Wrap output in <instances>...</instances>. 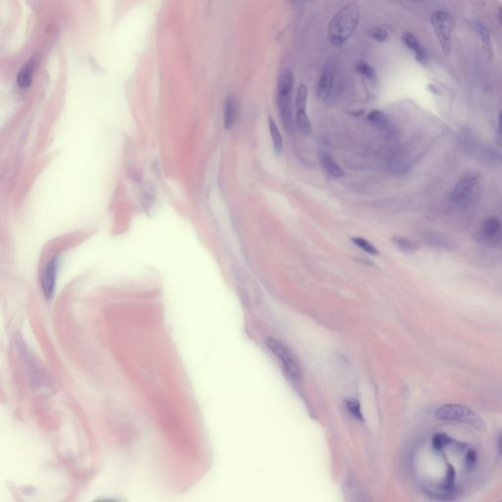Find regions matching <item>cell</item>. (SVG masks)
<instances>
[{"mask_svg": "<svg viewBox=\"0 0 502 502\" xmlns=\"http://www.w3.org/2000/svg\"><path fill=\"white\" fill-rule=\"evenodd\" d=\"M360 18L359 6L350 3L344 6L331 19L329 25V36L336 46H342L351 37Z\"/></svg>", "mask_w": 502, "mask_h": 502, "instance_id": "6da1fadb", "label": "cell"}, {"mask_svg": "<svg viewBox=\"0 0 502 502\" xmlns=\"http://www.w3.org/2000/svg\"><path fill=\"white\" fill-rule=\"evenodd\" d=\"M482 184V175L479 172H466L455 183L451 200L460 208H467L473 205L479 197Z\"/></svg>", "mask_w": 502, "mask_h": 502, "instance_id": "7a4b0ae2", "label": "cell"}, {"mask_svg": "<svg viewBox=\"0 0 502 502\" xmlns=\"http://www.w3.org/2000/svg\"><path fill=\"white\" fill-rule=\"evenodd\" d=\"M434 416L441 421L464 423L479 431H486L487 425L478 413L467 406L460 404H445L438 407Z\"/></svg>", "mask_w": 502, "mask_h": 502, "instance_id": "3957f363", "label": "cell"}, {"mask_svg": "<svg viewBox=\"0 0 502 502\" xmlns=\"http://www.w3.org/2000/svg\"><path fill=\"white\" fill-rule=\"evenodd\" d=\"M431 24L443 52L446 56L449 55L452 46V34L455 27L452 16L448 12L437 10L432 15Z\"/></svg>", "mask_w": 502, "mask_h": 502, "instance_id": "277c9868", "label": "cell"}, {"mask_svg": "<svg viewBox=\"0 0 502 502\" xmlns=\"http://www.w3.org/2000/svg\"><path fill=\"white\" fill-rule=\"evenodd\" d=\"M266 345L270 352H272L280 362L285 375L292 380H297L300 376V367L298 365L296 356L289 350V348L280 341L272 338H269L266 341Z\"/></svg>", "mask_w": 502, "mask_h": 502, "instance_id": "5b68a950", "label": "cell"}, {"mask_svg": "<svg viewBox=\"0 0 502 502\" xmlns=\"http://www.w3.org/2000/svg\"><path fill=\"white\" fill-rule=\"evenodd\" d=\"M501 233V220L496 216H491L482 223L477 234V240L486 245H494L500 239Z\"/></svg>", "mask_w": 502, "mask_h": 502, "instance_id": "8992f818", "label": "cell"}, {"mask_svg": "<svg viewBox=\"0 0 502 502\" xmlns=\"http://www.w3.org/2000/svg\"><path fill=\"white\" fill-rule=\"evenodd\" d=\"M278 107L285 131L288 134H294L297 124L292 109V94H278Z\"/></svg>", "mask_w": 502, "mask_h": 502, "instance_id": "52a82bcc", "label": "cell"}, {"mask_svg": "<svg viewBox=\"0 0 502 502\" xmlns=\"http://www.w3.org/2000/svg\"><path fill=\"white\" fill-rule=\"evenodd\" d=\"M336 78V65L329 62L323 70L317 85V94L322 101H327L331 96Z\"/></svg>", "mask_w": 502, "mask_h": 502, "instance_id": "ba28073f", "label": "cell"}, {"mask_svg": "<svg viewBox=\"0 0 502 502\" xmlns=\"http://www.w3.org/2000/svg\"><path fill=\"white\" fill-rule=\"evenodd\" d=\"M58 259L57 257L51 258L46 263L41 276V288L46 299H50L55 288L56 284V276H57Z\"/></svg>", "mask_w": 502, "mask_h": 502, "instance_id": "9c48e42d", "label": "cell"}, {"mask_svg": "<svg viewBox=\"0 0 502 502\" xmlns=\"http://www.w3.org/2000/svg\"><path fill=\"white\" fill-rule=\"evenodd\" d=\"M402 40H403L404 45L407 46L411 51L414 53V56L418 62H420L422 64L427 62V58H428L427 57V53L414 34H410V33H405L402 36Z\"/></svg>", "mask_w": 502, "mask_h": 502, "instance_id": "30bf717a", "label": "cell"}, {"mask_svg": "<svg viewBox=\"0 0 502 502\" xmlns=\"http://www.w3.org/2000/svg\"><path fill=\"white\" fill-rule=\"evenodd\" d=\"M320 163L323 169L333 178H343L345 172L343 168L336 162L329 153L322 152L319 156Z\"/></svg>", "mask_w": 502, "mask_h": 502, "instance_id": "8fae6325", "label": "cell"}, {"mask_svg": "<svg viewBox=\"0 0 502 502\" xmlns=\"http://www.w3.org/2000/svg\"><path fill=\"white\" fill-rule=\"evenodd\" d=\"M474 28L480 37L482 46H483V49H484L486 56L488 57L489 60H491L493 57V54H494V50H493V45H492L491 33H490L489 29L484 24L479 23V22H476L474 24Z\"/></svg>", "mask_w": 502, "mask_h": 502, "instance_id": "7c38bea8", "label": "cell"}, {"mask_svg": "<svg viewBox=\"0 0 502 502\" xmlns=\"http://www.w3.org/2000/svg\"><path fill=\"white\" fill-rule=\"evenodd\" d=\"M295 87V75L290 69L285 68L281 72L278 80V94H292Z\"/></svg>", "mask_w": 502, "mask_h": 502, "instance_id": "4fadbf2b", "label": "cell"}, {"mask_svg": "<svg viewBox=\"0 0 502 502\" xmlns=\"http://www.w3.org/2000/svg\"><path fill=\"white\" fill-rule=\"evenodd\" d=\"M36 63H37L36 60L33 58L29 62H27L26 65L19 72L18 77H17V82L21 89H27L31 86L32 80L34 78V70L36 67Z\"/></svg>", "mask_w": 502, "mask_h": 502, "instance_id": "5bb4252c", "label": "cell"}, {"mask_svg": "<svg viewBox=\"0 0 502 502\" xmlns=\"http://www.w3.org/2000/svg\"><path fill=\"white\" fill-rule=\"evenodd\" d=\"M479 152L482 159L486 163L493 167L502 169V153L499 150L491 147H485L480 149Z\"/></svg>", "mask_w": 502, "mask_h": 502, "instance_id": "9a60e30c", "label": "cell"}, {"mask_svg": "<svg viewBox=\"0 0 502 502\" xmlns=\"http://www.w3.org/2000/svg\"><path fill=\"white\" fill-rule=\"evenodd\" d=\"M237 117V102L234 96H228L224 105V126L229 130L236 121Z\"/></svg>", "mask_w": 502, "mask_h": 502, "instance_id": "2e32d148", "label": "cell"}, {"mask_svg": "<svg viewBox=\"0 0 502 502\" xmlns=\"http://www.w3.org/2000/svg\"><path fill=\"white\" fill-rule=\"evenodd\" d=\"M391 242L394 245V247L402 253L410 254L418 250V245L414 241L403 237L394 236L391 238Z\"/></svg>", "mask_w": 502, "mask_h": 502, "instance_id": "e0dca14e", "label": "cell"}, {"mask_svg": "<svg viewBox=\"0 0 502 502\" xmlns=\"http://www.w3.org/2000/svg\"><path fill=\"white\" fill-rule=\"evenodd\" d=\"M268 125H269V131H270V135H271V138H272L275 152L277 154H280L283 150V137H282L281 132L279 131V128L276 124L274 119L271 116L268 118Z\"/></svg>", "mask_w": 502, "mask_h": 502, "instance_id": "ac0fdd59", "label": "cell"}, {"mask_svg": "<svg viewBox=\"0 0 502 502\" xmlns=\"http://www.w3.org/2000/svg\"><path fill=\"white\" fill-rule=\"evenodd\" d=\"M296 124L302 134L306 136H309L311 134L312 125L306 110L296 111Z\"/></svg>", "mask_w": 502, "mask_h": 502, "instance_id": "d6986e66", "label": "cell"}, {"mask_svg": "<svg viewBox=\"0 0 502 502\" xmlns=\"http://www.w3.org/2000/svg\"><path fill=\"white\" fill-rule=\"evenodd\" d=\"M368 122L372 125L376 126L380 129H386L389 126V119L388 116L380 110H373L367 116Z\"/></svg>", "mask_w": 502, "mask_h": 502, "instance_id": "ffe728a7", "label": "cell"}, {"mask_svg": "<svg viewBox=\"0 0 502 502\" xmlns=\"http://www.w3.org/2000/svg\"><path fill=\"white\" fill-rule=\"evenodd\" d=\"M355 68L361 76H363L367 80H370L371 82L378 81V75H376V71L369 63L364 62V61H359L356 64Z\"/></svg>", "mask_w": 502, "mask_h": 502, "instance_id": "44dd1931", "label": "cell"}, {"mask_svg": "<svg viewBox=\"0 0 502 502\" xmlns=\"http://www.w3.org/2000/svg\"><path fill=\"white\" fill-rule=\"evenodd\" d=\"M307 96L308 92L307 88L305 85H301L298 90H297V95H296V111L300 110H306V105H307Z\"/></svg>", "mask_w": 502, "mask_h": 502, "instance_id": "7402d4cb", "label": "cell"}, {"mask_svg": "<svg viewBox=\"0 0 502 502\" xmlns=\"http://www.w3.org/2000/svg\"><path fill=\"white\" fill-rule=\"evenodd\" d=\"M344 405H345V409L353 418H355L356 420H359V421H363V414H362V410H361V406L357 400H353V399L346 400L344 401Z\"/></svg>", "mask_w": 502, "mask_h": 502, "instance_id": "603a6c76", "label": "cell"}, {"mask_svg": "<svg viewBox=\"0 0 502 502\" xmlns=\"http://www.w3.org/2000/svg\"><path fill=\"white\" fill-rule=\"evenodd\" d=\"M351 240L356 246H358L361 250L365 251L366 253H368L369 255H373V256L379 255V250L376 249V246L366 239L355 237V238H352Z\"/></svg>", "mask_w": 502, "mask_h": 502, "instance_id": "cb8c5ba5", "label": "cell"}, {"mask_svg": "<svg viewBox=\"0 0 502 502\" xmlns=\"http://www.w3.org/2000/svg\"><path fill=\"white\" fill-rule=\"evenodd\" d=\"M453 443H454V441L445 434H435L433 437L432 445H433L434 449L437 450V451H441L445 448L446 445H450Z\"/></svg>", "mask_w": 502, "mask_h": 502, "instance_id": "d4e9b609", "label": "cell"}, {"mask_svg": "<svg viewBox=\"0 0 502 502\" xmlns=\"http://www.w3.org/2000/svg\"><path fill=\"white\" fill-rule=\"evenodd\" d=\"M368 34L373 39H375L376 41H380V43L387 41L388 36H389L387 30H385L384 28H379V27L370 29Z\"/></svg>", "mask_w": 502, "mask_h": 502, "instance_id": "484cf974", "label": "cell"}, {"mask_svg": "<svg viewBox=\"0 0 502 502\" xmlns=\"http://www.w3.org/2000/svg\"><path fill=\"white\" fill-rule=\"evenodd\" d=\"M478 456L474 449H469L465 455V467L467 470H472L477 464Z\"/></svg>", "mask_w": 502, "mask_h": 502, "instance_id": "4316f807", "label": "cell"}, {"mask_svg": "<svg viewBox=\"0 0 502 502\" xmlns=\"http://www.w3.org/2000/svg\"><path fill=\"white\" fill-rule=\"evenodd\" d=\"M498 139L501 140L502 143V110L498 116Z\"/></svg>", "mask_w": 502, "mask_h": 502, "instance_id": "83f0119b", "label": "cell"}, {"mask_svg": "<svg viewBox=\"0 0 502 502\" xmlns=\"http://www.w3.org/2000/svg\"><path fill=\"white\" fill-rule=\"evenodd\" d=\"M497 445H498V450H499V455L502 457V431L498 434L497 437Z\"/></svg>", "mask_w": 502, "mask_h": 502, "instance_id": "f1b7e54d", "label": "cell"}, {"mask_svg": "<svg viewBox=\"0 0 502 502\" xmlns=\"http://www.w3.org/2000/svg\"><path fill=\"white\" fill-rule=\"evenodd\" d=\"M498 19H499V22L502 25V7H500L498 10Z\"/></svg>", "mask_w": 502, "mask_h": 502, "instance_id": "f546056e", "label": "cell"}, {"mask_svg": "<svg viewBox=\"0 0 502 502\" xmlns=\"http://www.w3.org/2000/svg\"><path fill=\"white\" fill-rule=\"evenodd\" d=\"M409 1H412V2H417V3H422L425 0H409Z\"/></svg>", "mask_w": 502, "mask_h": 502, "instance_id": "4dcf8cb0", "label": "cell"}, {"mask_svg": "<svg viewBox=\"0 0 502 502\" xmlns=\"http://www.w3.org/2000/svg\"><path fill=\"white\" fill-rule=\"evenodd\" d=\"M500 288H501V290H502V284L501 285H500Z\"/></svg>", "mask_w": 502, "mask_h": 502, "instance_id": "1f68e13d", "label": "cell"}]
</instances>
